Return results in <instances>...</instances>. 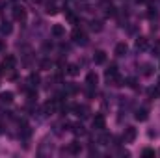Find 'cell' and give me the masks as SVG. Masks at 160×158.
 I'll use <instances>...</instances> for the list:
<instances>
[{"label":"cell","mask_w":160,"mask_h":158,"mask_svg":"<svg viewBox=\"0 0 160 158\" xmlns=\"http://www.w3.org/2000/svg\"><path fill=\"white\" fill-rule=\"evenodd\" d=\"M149 117V112H147V108H140L138 112H136V119L138 121H145Z\"/></svg>","instance_id":"13"},{"label":"cell","mask_w":160,"mask_h":158,"mask_svg":"<svg viewBox=\"0 0 160 158\" xmlns=\"http://www.w3.org/2000/svg\"><path fill=\"white\" fill-rule=\"evenodd\" d=\"M127 86H130V88H136V80H134V78H129V80H127Z\"/></svg>","instance_id":"27"},{"label":"cell","mask_w":160,"mask_h":158,"mask_svg":"<svg viewBox=\"0 0 160 158\" xmlns=\"http://www.w3.org/2000/svg\"><path fill=\"white\" fill-rule=\"evenodd\" d=\"M145 76H151L153 74V65H149V63H144V71H142Z\"/></svg>","instance_id":"18"},{"label":"cell","mask_w":160,"mask_h":158,"mask_svg":"<svg viewBox=\"0 0 160 158\" xmlns=\"http://www.w3.org/2000/svg\"><path fill=\"white\" fill-rule=\"evenodd\" d=\"M145 47H147V39H145V37H138V39H136V48L142 50V48H145Z\"/></svg>","instance_id":"16"},{"label":"cell","mask_w":160,"mask_h":158,"mask_svg":"<svg viewBox=\"0 0 160 158\" xmlns=\"http://www.w3.org/2000/svg\"><path fill=\"white\" fill-rule=\"evenodd\" d=\"M73 110L76 112V115L78 117H82V119H86L88 115H89V108L88 106H78V104H73Z\"/></svg>","instance_id":"6"},{"label":"cell","mask_w":160,"mask_h":158,"mask_svg":"<svg viewBox=\"0 0 160 158\" xmlns=\"http://www.w3.org/2000/svg\"><path fill=\"white\" fill-rule=\"evenodd\" d=\"M127 48H129L127 43H117L114 52H116V56H125V54H127Z\"/></svg>","instance_id":"10"},{"label":"cell","mask_w":160,"mask_h":158,"mask_svg":"<svg viewBox=\"0 0 160 158\" xmlns=\"http://www.w3.org/2000/svg\"><path fill=\"white\" fill-rule=\"evenodd\" d=\"M56 11H58V9H56V6H54L52 2H50V4H47V13H50V15H54Z\"/></svg>","instance_id":"22"},{"label":"cell","mask_w":160,"mask_h":158,"mask_svg":"<svg viewBox=\"0 0 160 158\" xmlns=\"http://www.w3.org/2000/svg\"><path fill=\"white\" fill-rule=\"evenodd\" d=\"M0 102H6V104L13 102V93H11V91H4V93H0Z\"/></svg>","instance_id":"12"},{"label":"cell","mask_w":160,"mask_h":158,"mask_svg":"<svg viewBox=\"0 0 160 158\" xmlns=\"http://www.w3.org/2000/svg\"><path fill=\"white\" fill-rule=\"evenodd\" d=\"M50 34H52L54 37H63V35H65V28H63L62 24H54V26L50 28Z\"/></svg>","instance_id":"7"},{"label":"cell","mask_w":160,"mask_h":158,"mask_svg":"<svg viewBox=\"0 0 160 158\" xmlns=\"http://www.w3.org/2000/svg\"><path fill=\"white\" fill-rule=\"evenodd\" d=\"M26 95H28V101H35V99H37V93H35L34 89H30V91H26Z\"/></svg>","instance_id":"24"},{"label":"cell","mask_w":160,"mask_h":158,"mask_svg":"<svg viewBox=\"0 0 160 158\" xmlns=\"http://www.w3.org/2000/svg\"><path fill=\"white\" fill-rule=\"evenodd\" d=\"M101 28H103V22H101V20H93V22H91V30H93V32H99Z\"/></svg>","instance_id":"19"},{"label":"cell","mask_w":160,"mask_h":158,"mask_svg":"<svg viewBox=\"0 0 160 158\" xmlns=\"http://www.w3.org/2000/svg\"><path fill=\"white\" fill-rule=\"evenodd\" d=\"M80 151H82V145H80L78 142H73V143H69V147H67V153H69V155H80Z\"/></svg>","instance_id":"8"},{"label":"cell","mask_w":160,"mask_h":158,"mask_svg":"<svg viewBox=\"0 0 160 158\" xmlns=\"http://www.w3.org/2000/svg\"><path fill=\"white\" fill-rule=\"evenodd\" d=\"M39 80H41V78H39V74H37V73H32V74L28 76V82H30V86H32V88H34V86H37V84H39Z\"/></svg>","instance_id":"15"},{"label":"cell","mask_w":160,"mask_h":158,"mask_svg":"<svg viewBox=\"0 0 160 158\" xmlns=\"http://www.w3.org/2000/svg\"><path fill=\"white\" fill-rule=\"evenodd\" d=\"M0 30H2V34H11V24L9 22H4Z\"/></svg>","instance_id":"20"},{"label":"cell","mask_w":160,"mask_h":158,"mask_svg":"<svg viewBox=\"0 0 160 158\" xmlns=\"http://www.w3.org/2000/svg\"><path fill=\"white\" fill-rule=\"evenodd\" d=\"M76 73H78V67H76V65H69V67H67V74H71V76H75Z\"/></svg>","instance_id":"21"},{"label":"cell","mask_w":160,"mask_h":158,"mask_svg":"<svg viewBox=\"0 0 160 158\" xmlns=\"http://www.w3.org/2000/svg\"><path fill=\"white\" fill-rule=\"evenodd\" d=\"M123 140H125V143H132V142L136 140V129H134V127H129V129H125Z\"/></svg>","instance_id":"4"},{"label":"cell","mask_w":160,"mask_h":158,"mask_svg":"<svg viewBox=\"0 0 160 158\" xmlns=\"http://www.w3.org/2000/svg\"><path fill=\"white\" fill-rule=\"evenodd\" d=\"M147 15H149V17L153 19V17H157V11H155L153 7H149V11H147Z\"/></svg>","instance_id":"28"},{"label":"cell","mask_w":160,"mask_h":158,"mask_svg":"<svg viewBox=\"0 0 160 158\" xmlns=\"http://www.w3.org/2000/svg\"><path fill=\"white\" fill-rule=\"evenodd\" d=\"M106 17H116V7L114 6H108L106 7Z\"/></svg>","instance_id":"23"},{"label":"cell","mask_w":160,"mask_h":158,"mask_svg":"<svg viewBox=\"0 0 160 158\" xmlns=\"http://www.w3.org/2000/svg\"><path fill=\"white\" fill-rule=\"evenodd\" d=\"M86 84H88L89 88H95V86H97V74H95V73H88V76H86Z\"/></svg>","instance_id":"11"},{"label":"cell","mask_w":160,"mask_h":158,"mask_svg":"<svg viewBox=\"0 0 160 158\" xmlns=\"http://www.w3.org/2000/svg\"><path fill=\"white\" fill-rule=\"evenodd\" d=\"M0 134H2V125H0Z\"/></svg>","instance_id":"29"},{"label":"cell","mask_w":160,"mask_h":158,"mask_svg":"<svg viewBox=\"0 0 160 158\" xmlns=\"http://www.w3.org/2000/svg\"><path fill=\"white\" fill-rule=\"evenodd\" d=\"M104 74H106V78H112V76H116V74H117V67H116V63H112V65L106 69V73H104Z\"/></svg>","instance_id":"14"},{"label":"cell","mask_w":160,"mask_h":158,"mask_svg":"<svg viewBox=\"0 0 160 158\" xmlns=\"http://www.w3.org/2000/svg\"><path fill=\"white\" fill-rule=\"evenodd\" d=\"M142 155H144V156H155V151H153V149H144Z\"/></svg>","instance_id":"25"},{"label":"cell","mask_w":160,"mask_h":158,"mask_svg":"<svg viewBox=\"0 0 160 158\" xmlns=\"http://www.w3.org/2000/svg\"><path fill=\"white\" fill-rule=\"evenodd\" d=\"M41 67H43V69H48V67H50V61H48V60H43V61H41Z\"/></svg>","instance_id":"26"},{"label":"cell","mask_w":160,"mask_h":158,"mask_svg":"<svg viewBox=\"0 0 160 158\" xmlns=\"http://www.w3.org/2000/svg\"><path fill=\"white\" fill-rule=\"evenodd\" d=\"M93 61H95L97 65H103V63L106 61V52H103V50H97V52H95V56H93Z\"/></svg>","instance_id":"9"},{"label":"cell","mask_w":160,"mask_h":158,"mask_svg":"<svg viewBox=\"0 0 160 158\" xmlns=\"http://www.w3.org/2000/svg\"><path fill=\"white\" fill-rule=\"evenodd\" d=\"M71 127H73V130H75L76 134H80V136H84V134H86V130H84V127H82L80 123H76V125H71Z\"/></svg>","instance_id":"17"},{"label":"cell","mask_w":160,"mask_h":158,"mask_svg":"<svg viewBox=\"0 0 160 158\" xmlns=\"http://www.w3.org/2000/svg\"><path fill=\"white\" fill-rule=\"evenodd\" d=\"M91 125H93V129H95V130H104V129H106V119H104V115L97 114V115L93 117Z\"/></svg>","instance_id":"2"},{"label":"cell","mask_w":160,"mask_h":158,"mask_svg":"<svg viewBox=\"0 0 160 158\" xmlns=\"http://www.w3.org/2000/svg\"><path fill=\"white\" fill-rule=\"evenodd\" d=\"M13 19H15V20L24 22V20H26V11H24V7L15 6V7H13Z\"/></svg>","instance_id":"3"},{"label":"cell","mask_w":160,"mask_h":158,"mask_svg":"<svg viewBox=\"0 0 160 158\" xmlns=\"http://www.w3.org/2000/svg\"><path fill=\"white\" fill-rule=\"evenodd\" d=\"M71 35H73V41H75V43H82V45L86 43V34H84L82 30H78V28H75Z\"/></svg>","instance_id":"5"},{"label":"cell","mask_w":160,"mask_h":158,"mask_svg":"<svg viewBox=\"0 0 160 158\" xmlns=\"http://www.w3.org/2000/svg\"><path fill=\"white\" fill-rule=\"evenodd\" d=\"M15 65H17V60H15L13 54H7L4 58V61H2V69L4 71H11V69H15Z\"/></svg>","instance_id":"1"}]
</instances>
